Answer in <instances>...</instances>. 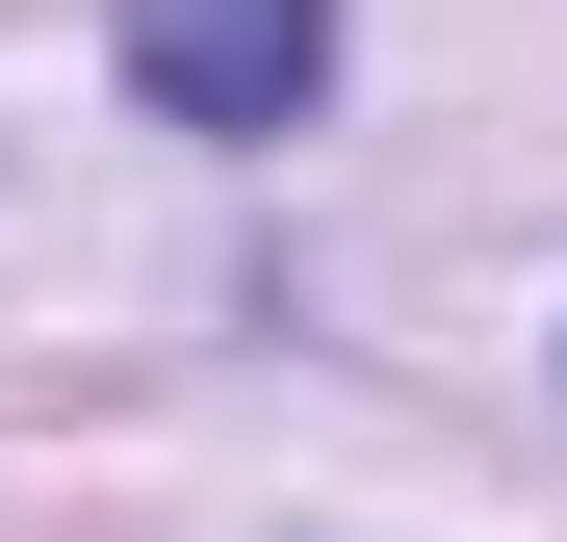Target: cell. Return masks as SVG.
I'll return each mask as SVG.
<instances>
[{"label":"cell","instance_id":"6da1fadb","mask_svg":"<svg viewBox=\"0 0 567 542\" xmlns=\"http://www.w3.org/2000/svg\"><path fill=\"white\" fill-rule=\"evenodd\" d=\"M130 78L181 130H310V78H336V0H130Z\"/></svg>","mask_w":567,"mask_h":542}]
</instances>
